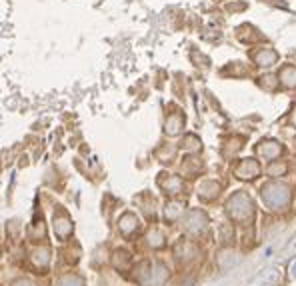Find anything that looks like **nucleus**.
<instances>
[{
  "label": "nucleus",
  "mask_w": 296,
  "mask_h": 286,
  "mask_svg": "<svg viewBox=\"0 0 296 286\" xmlns=\"http://www.w3.org/2000/svg\"><path fill=\"white\" fill-rule=\"evenodd\" d=\"M138 282L142 286H162L168 278V270L164 264L158 262H142L138 266V274H136Z\"/></svg>",
  "instance_id": "1"
},
{
  "label": "nucleus",
  "mask_w": 296,
  "mask_h": 286,
  "mask_svg": "<svg viewBox=\"0 0 296 286\" xmlns=\"http://www.w3.org/2000/svg\"><path fill=\"white\" fill-rule=\"evenodd\" d=\"M52 260V250L46 244H32V248L28 250V264L30 268H34L38 274H44L50 266Z\"/></svg>",
  "instance_id": "2"
},
{
  "label": "nucleus",
  "mask_w": 296,
  "mask_h": 286,
  "mask_svg": "<svg viewBox=\"0 0 296 286\" xmlns=\"http://www.w3.org/2000/svg\"><path fill=\"white\" fill-rule=\"evenodd\" d=\"M262 198L268 206L278 210L280 206L288 205V190L286 186H280V184H268L266 188H262Z\"/></svg>",
  "instance_id": "3"
},
{
  "label": "nucleus",
  "mask_w": 296,
  "mask_h": 286,
  "mask_svg": "<svg viewBox=\"0 0 296 286\" xmlns=\"http://www.w3.org/2000/svg\"><path fill=\"white\" fill-rule=\"evenodd\" d=\"M228 214L232 216L234 220H246L252 214V202L250 198H246L244 194H236L232 200L228 202Z\"/></svg>",
  "instance_id": "4"
},
{
  "label": "nucleus",
  "mask_w": 296,
  "mask_h": 286,
  "mask_svg": "<svg viewBox=\"0 0 296 286\" xmlns=\"http://www.w3.org/2000/svg\"><path fill=\"white\" fill-rule=\"evenodd\" d=\"M52 226H54V234L58 236V240L60 242H66V238L72 234V222H70V218L62 214V212H58L54 218H52Z\"/></svg>",
  "instance_id": "5"
},
{
  "label": "nucleus",
  "mask_w": 296,
  "mask_h": 286,
  "mask_svg": "<svg viewBox=\"0 0 296 286\" xmlns=\"http://www.w3.org/2000/svg\"><path fill=\"white\" fill-rule=\"evenodd\" d=\"M28 238H30V244H44V240H46V226H44V220L40 216H36L30 222Z\"/></svg>",
  "instance_id": "6"
},
{
  "label": "nucleus",
  "mask_w": 296,
  "mask_h": 286,
  "mask_svg": "<svg viewBox=\"0 0 296 286\" xmlns=\"http://www.w3.org/2000/svg\"><path fill=\"white\" fill-rule=\"evenodd\" d=\"M278 278H280V272H278L276 268L262 270L260 274H256L252 280H250V284L248 286H272L278 282Z\"/></svg>",
  "instance_id": "7"
},
{
  "label": "nucleus",
  "mask_w": 296,
  "mask_h": 286,
  "mask_svg": "<svg viewBox=\"0 0 296 286\" xmlns=\"http://www.w3.org/2000/svg\"><path fill=\"white\" fill-rule=\"evenodd\" d=\"M118 228H120V232H122L124 236H130V234H134V232L138 230V218L128 212V214H124V216L118 220Z\"/></svg>",
  "instance_id": "8"
},
{
  "label": "nucleus",
  "mask_w": 296,
  "mask_h": 286,
  "mask_svg": "<svg viewBox=\"0 0 296 286\" xmlns=\"http://www.w3.org/2000/svg\"><path fill=\"white\" fill-rule=\"evenodd\" d=\"M112 264H114L116 270H128L130 264H132L130 252H126V250H114V254H112Z\"/></svg>",
  "instance_id": "9"
},
{
  "label": "nucleus",
  "mask_w": 296,
  "mask_h": 286,
  "mask_svg": "<svg viewBox=\"0 0 296 286\" xmlns=\"http://www.w3.org/2000/svg\"><path fill=\"white\" fill-rule=\"evenodd\" d=\"M54 286H84V278H82V276H78V274L68 272V274L58 276V280H56V284H54Z\"/></svg>",
  "instance_id": "10"
},
{
  "label": "nucleus",
  "mask_w": 296,
  "mask_h": 286,
  "mask_svg": "<svg viewBox=\"0 0 296 286\" xmlns=\"http://www.w3.org/2000/svg\"><path fill=\"white\" fill-rule=\"evenodd\" d=\"M258 174V164L254 160H248V162H242V166L238 168V176L240 178H254Z\"/></svg>",
  "instance_id": "11"
},
{
  "label": "nucleus",
  "mask_w": 296,
  "mask_h": 286,
  "mask_svg": "<svg viewBox=\"0 0 296 286\" xmlns=\"http://www.w3.org/2000/svg\"><path fill=\"white\" fill-rule=\"evenodd\" d=\"M146 240H148V246H152V248H162V246H164V234H162L158 228H152L146 234Z\"/></svg>",
  "instance_id": "12"
},
{
  "label": "nucleus",
  "mask_w": 296,
  "mask_h": 286,
  "mask_svg": "<svg viewBox=\"0 0 296 286\" xmlns=\"http://www.w3.org/2000/svg\"><path fill=\"white\" fill-rule=\"evenodd\" d=\"M280 146L274 142H268L264 144V146H260V154H264V158H276L278 154H280Z\"/></svg>",
  "instance_id": "13"
},
{
  "label": "nucleus",
  "mask_w": 296,
  "mask_h": 286,
  "mask_svg": "<svg viewBox=\"0 0 296 286\" xmlns=\"http://www.w3.org/2000/svg\"><path fill=\"white\" fill-rule=\"evenodd\" d=\"M282 82L286 86H294L296 84V70L294 68H284L282 70Z\"/></svg>",
  "instance_id": "14"
},
{
  "label": "nucleus",
  "mask_w": 296,
  "mask_h": 286,
  "mask_svg": "<svg viewBox=\"0 0 296 286\" xmlns=\"http://www.w3.org/2000/svg\"><path fill=\"white\" fill-rule=\"evenodd\" d=\"M180 212H182V210H180V205L166 206V218H168L170 222H172V220H176V218L180 216Z\"/></svg>",
  "instance_id": "15"
},
{
  "label": "nucleus",
  "mask_w": 296,
  "mask_h": 286,
  "mask_svg": "<svg viewBox=\"0 0 296 286\" xmlns=\"http://www.w3.org/2000/svg\"><path fill=\"white\" fill-rule=\"evenodd\" d=\"M180 118H178V120H176V118H170L168 122H166V132H168V134H176V132H178V130H180Z\"/></svg>",
  "instance_id": "16"
},
{
  "label": "nucleus",
  "mask_w": 296,
  "mask_h": 286,
  "mask_svg": "<svg viewBox=\"0 0 296 286\" xmlns=\"http://www.w3.org/2000/svg\"><path fill=\"white\" fill-rule=\"evenodd\" d=\"M10 286H38L32 278H26V276H22V278H16V280H12Z\"/></svg>",
  "instance_id": "17"
},
{
  "label": "nucleus",
  "mask_w": 296,
  "mask_h": 286,
  "mask_svg": "<svg viewBox=\"0 0 296 286\" xmlns=\"http://www.w3.org/2000/svg\"><path fill=\"white\" fill-rule=\"evenodd\" d=\"M284 170H286V166H278V164H274V166H272V168H270L268 172H270V174L274 176V174H282Z\"/></svg>",
  "instance_id": "18"
},
{
  "label": "nucleus",
  "mask_w": 296,
  "mask_h": 286,
  "mask_svg": "<svg viewBox=\"0 0 296 286\" xmlns=\"http://www.w3.org/2000/svg\"><path fill=\"white\" fill-rule=\"evenodd\" d=\"M292 274L296 276V262H294V266H292Z\"/></svg>",
  "instance_id": "19"
}]
</instances>
